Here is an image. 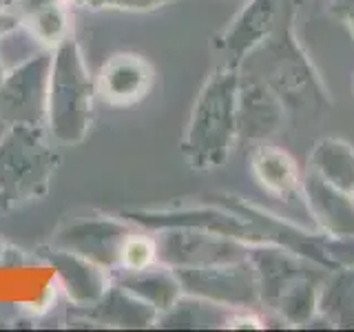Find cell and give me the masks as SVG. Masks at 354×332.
<instances>
[{
	"label": "cell",
	"mask_w": 354,
	"mask_h": 332,
	"mask_svg": "<svg viewBox=\"0 0 354 332\" xmlns=\"http://www.w3.org/2000/svg\"><path fill=\"white\" fill-rule=\"evenodd\" d=\"M5 73H7V66H5V60H3V55H0V82H3Z\"/></svg>",
	"instance_id": "20"
},
{
	"label": "cell",
	"mask_w": 354,
	"mask_h": 332,
	"mask_svg": "<svg viewBox=\"0 0 354 332\" xmlns=\"http://www.w3.org/2000/svg\"><path fill=\"white\" fill-rule=\"evenodd\" d=\"M283 102L257 73H239L237 133L248 138H268L283 120Z\"/></svg>",
	"instance_id": "7"
},
{
	"label": "cell",
	"mask_w": 354,
	"mask_h": 332,
	"mask_svg": "<svg viewBox=\"0 0 354 332\" xmlns=\"http://www.w3.org/2000/svg\"><path fill=\"white\" fill-rule=\"evenodd\" d=\"M250 266L241 261L217 264V266H186L175 268L182 288H188L193 295L206 297L210 302H221L230 306H250L257 302L259 286L254 282Z\"/></svg>",
	"instance_id": "5"
},
{
	"label": "cell",
	"mask_w": 354,
	"mask_h": 332,
	"mask_svg": "<svg viewBox=\"0 0 354 332\" xmlns=\"http://www.w3.org/2000/svg\"><path fill=\"white\" fill-rule=\"evenodd\" d=\"M95 80L88 73L80 44L71 36L51 49V69L47 89L49 136L58 144H77L91 127Z\"/></svg>",
	"instance_id": "2"
},
{
	"label": "cell",
	"mask_w": 354,
	"mask_h": 332,
	"mask_svg": "<svg viewBox=\"0 0 354 332\" xmlns=\"http://www.w3.org/2000/svg\"><path fill=\"white\" fill-rule=\"evenodd\" d=\"M20 27V16L14 9H0V38L7 36L9 31H14Z\"/></svg>",
	"instance_id": "19"
},
{
	"label": "cell",
	"mask_w": 354,
	"mask_h": 332,
	"mask_svg": "<svg viewBox=\"0 0 354 332\" xmlns=\"http://www.w3.org/2000/svg\"><path fill=\"white\" fill-rule=\"evenodd\" d=\"M306 204L326 232L335 237H354V199L350 193L332 186L313 169L301 180Z\"/></svg>",
	"instance_id": "8"
},
{
	"label": "cell",
	"mask_w": 354,
	"mask_h": 332,
	"mask_svg": "<svg viewBox=\"0 0 354 332\" xmlns=\"http://www.w3.org/2000/svg\"><path fill=\"white\" fill-rule=\"evenodd\" d=\"M281 3L283 0H252L235 18L219 40V47L228 55V64L239 66L246 53L257 49L270 36Z\"/></svg>",
	"instance_id": "10"
},
{
	"label": "cell",
	"mask_w": 354,
	"mask_h": 332,
	"mask_svg": "<svg viewBox=\"0 0 354 332\" xmlns=\"http://www.w3.org/2000/svg\"><path fill=\"white\" fill-rule=\"evenodd\" d=\"M129 219L147 228H188V230H210L221 235L257 241V230L248 221L235 215H228L224 210L197 208V210H180V213H133Z\"/></svg>",
	"instance_id": "11"
},
{
	"label": "cell",
	"mask_w": 354,
	"mask_h": 332,
	"mask_svg": "<svg viewBox=\"0 0 354 332\" xmlns=\"http://www.w3.org/2000/svg\"><path fill=\"white\" fill-rule=\"evenodd\" d=\"M239 66L221 64L202 86L188 122L182 153L193 169H215L226 162L237 136Z\"/></svg>",
	"instance_id": "1"
},
{
	"label": "cell",
	"mask_w": 354,
	"mask_h": 332,
	"mask_svg": "<svg viewBox=\"0 0 354 332\" xmlns=\"http://www.w3.org/2000/svg\"><path fill=\"white\" fill-rule=\"evenodd\" d=\"M153 66L136 53H118L109 58L95 77L97 95L113 107H131L149 95Z\"/></svg>",
	"instance_id": "6"
},
{
	"label": "cell",
	"mask_w": 354,
	"mask_h": 332,
	"mask_svg": "<svg viewBox=\"0 0 354 332\" xmlns=\"http://www.w3.org/2000/svg\"><path fill=\"white\" fill-rule=\"evenodd\" d=\"M158 259V239L142 232H129L120 246L118 266L124 270H144Z\"/></svg>",
	"instance_id": "17"
},
{
	"label": "cell",
	"mask_w": 354,
	"mask_h": 332,
	"mask_svg": "<svg viewBox=\"0 0 354 332\" xmlns=\"http://www.w3.org/2000/svg\"><path fill=\"white\" fill-rule=\"evenodd\" d=\"M252 171L266 191L279 197L301 193V177L295 162L279 149L261 147L252 155Z\"/></svg>",
	"instance_id": "15"
},
{
	"label": "cell",
	"mask_w": 354,
	"mask_h": 332,
	"mask_svg": "<svg viewBox=\"0 0 354 332\" xmlns=\"http://www.w3.org/2000/svg\"><path fill=\"white\" fill-rule=\"evenodd\" d=\"M55 264L60 270V284L75 304L100 302L106 293V277L95 261L82 257V255L62 250Z\"/></svg>",
	"instance_id": "13"
},
{
	"label": "cell",
	"mask_w": 354,
	"mask_h": 332,
	"mask_svg": "<svg viewBox=\"0 0 354 332\" xmlns=\"http://www.w3.org/2000/svg\"><path fill=\"white\" fill-rule=\"evenodd\" d=\"M352 199H354V191H352Z\"/></svg>",
	"instance_id": "22"
},
{
	"label": "cell",
	"mask_w": 354,
	"mask_h": 332,
	"mask_svg": "<svg viewBox=\"0 0 354 332\" xmlns=\"http://www.w3.org/2000/svg\"><path fill=\"white\" fill-rule=\"evenodd\" d=\"M348 22H350V27L354 31V5H350V14H348Z\"/></svg>",
	"instance_id": "21"
},
{
	"label": "cell",
	"mask_w": 354,
	"mask_h": 332,
	"mask_svg": "<svg viewBox=\"0 0 354 332\" xmlns=\"http://www.w3.org/2000/svg\"><path fill=\"white\" fill-rule=\"evenodd\" d=\"M64 3H77L91 9H111V11H151L171 0H64Z\"/></svg>",
	"instance_id": "18"
},
{
	"label": "cell",
	"mask_w": 354,
	"mask_h": 332,
	"mask_svg": "<svg viewBox=\"0 0 354 332\" xmlns=\"http://www.w3.org/2000/svg\"><path fill=\"white\" fill-rule=\"evenodd\" d=\"M51 49L7 69L0 82V120L7 124H44L47 120V89Z\"/></svg>",
	"instance_id": "4"
},
{
	"label": "cell",
	"mask_w": 354,
	"mask_h": 332,
	"mask_svg": "<svg viewBox=\"0 0 354 332\" xmlns=\"http://www.w3.org/2000/svg\"><path fill=\"white\" fill-rule=\"evenodd\" d=\"M127 235L115 219H88L66 230L64 250L82 255L97 266H118L120 246Z\"/></svg>",
	"instance_id": "12"
},
{
	"label": "cell",
	"mask_w": 354,
	"mask_h": 332,
	"mask_svg": "<svg viewBox=\"0 0 354 332\" xmlns=\"http://www.w3.org/2000/svg\"><path fill=\"white\" fill-rule=\"evenodd\" d=\"M310 169L324 177L332 186L352 195L354 191V151L346 142L324 140L317 144Z\"/></svg>",
	"instance_id": "16"
},
{
	"label": "cell",
	"mask_w": 354,
	"mask_h": 332,
	"mask_svg": "<svg viewBox=\"0 0 354 332\" xmlns=\"http://www.w3.org/2000/svg\"><path fill=\"white\" fill-rule=\"evenodd\" d=\"M274 51L279 55H277L270 75H263V80L279 95L283 107H306L310 100H319L321 93L317 77L295 44L290 40H281Z\"/></svg>",
	"instance_id": "9"
},
{
	"label": "cell",
	"mask_w": 354,
	"mask_h": 332,
	"mask_svg": "<svg viewBox=\"0 0 354 332\" xmlns=\"http://www.w3.org/2000/svg\"><path fill=\"white\" fill-rule=\"evenodd\" d=\"M122 288H127L142 302H147L155 310H171L180 297V279L177 275L166 268H149L144 270H127V275L120 282Z\"/></svg>",
	"instance_id": "14"
},
{
	"label": "cell",
	"mask_w": 354,
	"mask_h": 332,
	"mask_svg": "<svg viewBox=\"0 0 354 332\" xmlns=\"http://www.w3.org/2000/svg\"><path fill=\"white\" fill-rule=\"evenodd\" d=\"M42 124H11L0 140V206L16 208L49 188L58 155Z\"/></svg>",
	"instance_id": "3"
}]
</instances>
